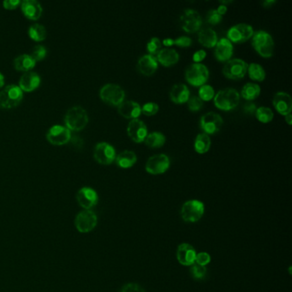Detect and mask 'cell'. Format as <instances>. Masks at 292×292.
Returning <instances> with one entry per match:
<instances>
[{
  "mask_svg": "<svg viewBox=\"0 0 292 292\" xmlns=\"http://www.w3.org/2000/svg\"><path fill=\"white\" fill-rule=\"evenodd\" d=\"M214 105L221 111H231L240 102V94L234 88H224L214 95Z\"/></svg>",
  "mask_w": 292,
  "mask_h": 292,
  "instance_id": "cell-1",
  "label": "cell"
},
{
  "mask_svg": "<svg viewBox=\"0 0 292 292\" xmlns=\"http://www.w3.org/2000/svg\"><path fill=\"white\" fill-rule=\"evenodd\" d=\"M252 45L255 51H257L261 57H271L274 51V41L272 35L263 31L254 32L252 36Z\"/></svg>",
  "mask_w": 292,
  "mask_h": 292,
  "instance_id": "cell-2",
  "label": "cell"
},
{
  "mask_svg": "<svg viewBox=\"0 0 292 292\" xmlns=\"http://www.w3.org/2000/svg\"><path fill=\"white\" fill-rule=\"evenodd\" d=\"M65 122L66 127L70 131H81L88 125V115L84 108L76 105L67 111L65 116Z\"/></svg>",
  "mask_w": 292,
  "mask_h": 292,
  "instance_id": "cell-3",
  "label": "cell"
},
{
  "mask_svg": "<svg viewBox=\"0 0 292 292\" xmlns=\"http://www.w3.org/2000/svg\"><path fill=\"white\" fill-rule=\"evenodd\" d=\"M209 78V71L202 64H192L185 71V79L195 87H202Z\"/></svg>",
  "mask_w": 292,
  "mask_h": 292,
  "instance_id": "cell-4",
  "label": "cell"
},
{
  "mask_svg": "<svg viewBox=\"0 0 292 292\" xmlns=\"http://www.w3.org/2000/svg\"><path fill=\"white\" fill-rule=\"evenodd\" d=\"M99 96L103 101L109 105L119 106L125 101V92L120 85L108 83L103 86L99 91Z\"/></svg>",
  "mask_w": 292,
  "mask_h": 292,
  "instance_id": "cell-5",
  "label": "cell"
},
{
  "mask_svg": "<svg viewBox=\"0 0 292 292\" xmlns=\"http://www.w3.org/2000/svg\"><path fill=\"white\" fill-rule=\"evenodd\" d=\"M23 92L19 86L11 84L0 91V107L12 108L17 106L23 99Z\"/></svg>",
  "mask_w": 292,
  "mask_h": 292,
  "instance_id": "cell-6",
  "label": "cell"
},
{
  "mask_svg": "<svg viewBox=\"0 0 292 292\" xmlns=\"http://www.w3.org/2000/svg\"><path fill=\"white\" fill-rule=\"evenodd\" d=\"M205 206L198 200H190L183 205L181 209L182 218L186 222H197L204 214Z\"/></svg>",
  "mask_w": 292,
  "mask_h": 292,
  "instance_id": "cell-7",
  "label": "cell"
},
{
  "mask_svg": "<svg viewBox=\"0 0 292 292\" xmlns=\"http://www.w3.org/2000/svg\"><path fill=\"white\" fill-rule=\"evenodd\" d=\"M247 63L240 59H234L225 62L223 67V74L229 79H242L247 73Z\"/></svg>",
  "mask_w": 292,
  "mask_h": 292,
  "instance_id": "cell-8",
  "label": "cell"
},
{
  "mask_svg": "<svg viewBox=\"0 0 292 292\" xmlns=\"http://www.w3.org/2000/svg\"><path fill=\"white\" fill-rule=\"evenodd\" d=\"M170 159L166 154H154L148 159L145 165L147 172L152 175H159L165 173L170 167Z\"/></svg>",
  "mask_w": 292,
  "mask_h": 292,
  "instance_id": "cell-9",
  "label": "cell"
},
{
  "mask_svg": "<svg viewBox=\"0 0 292 292\" xmlns=\"http://www.w3.org/2000/svg\"><path fill=\"white\" fill-rule=\"evenodd\" d=\"M223 123L224 121L221 116L213 111L205 113L200 120V125L203 133L207 134L208 136L218 133L223 126Z\"/></svg>",
  "mask_w": 292,
  "mask_h": 292,
  "instance_id": "cell-10",
  "label": "cell"
},
{
  "mask_svg": "<svg viewBox=\"0 0 292 292\" xmlns=\"http://www.w3.org/2000/svg\"><path fill=\"white\" fill-rule=\"evenodd\" d=\"M254 29L251 25L239 23L234 25L227 32V39L232 43H243L251 39Z\"/></svg>",
  "mask_w": 292,
  "mask_h": 292,
  "instance_id": "cell-11",
  "label": "cell"
},
{
  "mask_svg": "<svg viewBox=\"0 0 292 292\" xmlns=\"http://www.w3.org/2000/svg\"><path fill=\"white\" fill-rule=\"evenodd\" d=\"M182 28L187 33H196L199 31L202 25L201 15L192 9L185 10L181 16Z\"/></svg>",
  "mask_w": 292,
  "mask_h": 292,
  "instance_id": "cell-12",
  "label": "cell"
},
{
  "mask_svg": "<svg viewBox=\"0 0 292 292\" xmlns=\"http://www.w3.org/2000/svg\"><path fill=\"white\" fill-rule=\"evenodd\" d=\"M94 156L99 164L111 165L116 159V151L107 142H99L94 148Z\"/></svg>",
  "mask_w": 292,
  "mask_h": 292,
  "instance_id": "cell-13",
  "label": "cell"
},
{
  "mask_svg": "<svg viewBox=\"0 0 292 292\" xmlns=\"http://www.w3.org/2000/svg\"><path fill=\"white\" fill-rule=\"evenodd\" d=\"M75 224L80 232H90L97 225L96 214L91 210H84L77 216Z\"/></svg>",
  "mask_w": 292,
  "mask_h": 292,
  "instance_id": "cell-14",
  "label": "cell"
},
{
  "mask_svg": "<svg viewBox=\"0 0 292 292\" xmlns=\"http://www.w3.org/2000/svg\"><path fill=\"white\" fill-rule=\"evenodd\" d=\"M46 138L51 144H66L71 141V131L68 128L62 126V125H53L47 131Z\"/></svg>",
  "mask_w": 292,
  "mask_h": 292,
  "instance_id": "cell-15",
  "label": "cell"
},
{
  "mask_svg": "<svg viewBox=\"0 0 292 292\" xmlns=\"http://www.w3.org/2000/svg\"><path fill=\"white\" fill-rule=\"evenodd\" d=\"M128 136L136 143L144 142L148 135V127L144 122L139 119L131 120L127 127Z\"/></svg>",
  "mask_w": 292,
  "mask_h": 292,
  "instance_id": "cell-16",
  "label": "cell"
},
{
  "mask_svg": "<svg viewBox=\"0 0 292 292\" xmlns=\"http://www.w3.org/2000/svg\"><path fill=\"white\" fill-rule=\"evenodd\" d=\"M159 67V63L155 56L151 54H146L140 57L137 62V70L141 74L146 77H150L156 72Z\"/></svg>",
  "mask_w": 292,
  "mask_h": 292,
  "instance_id": "cell-17",
  "label": "cell"
},
{
  "mask_svg": "<svg viewBox=\"0 0 292 292\" xmlns=\"http://www.w3.org/2000/svg\"><path fill=\"white\" fill-rule=\"evenodd\" d=\"M77 200L81 207L86 210H90L97 204L98 195L93 189L84 187L77 192Z\"/></svg>",
  "mask_w": 292,
  "mask_h": 292,
  "instance_id": "cell-18",
  "label": "cell"
},
{
  "mask_svg": "<svg viewBox=\"0 0 292 292\" xmlns=\"http://www.w3.org/2000/svg\"><path fill=\"white\" fill-rule=\"evenodd\" d=\"M272 105L276 111L281 115L285 116L287 114L291 113L292 99L289 94L284 92H278L274 94L272 99Z\"/></svg>",
  "mask_w": 292,
  "mask_h": 292,
  "instance_id": "cell-19",
  "label": "cell"
},
{
  "mask_svg": "<svg viewBox=\"0 0 292 292\" xmlns=\"http://www.w3.org/2000/svg\"><path fill=\"white\" fill-rule=\"evenodd\" d=\"M118 111L125 119L136 120L142 114V106L133 100H125L118 106Z\"/></svg>",
  "mask_w": 292,
  "mask_h": 292,
  "instance_id": "cell-20",
  "label": "cell"
},
{
  "mask_svg": "<svg viewBox=\"0 0 292 292\" xmlns=\"http://www.w3.org/2000/svg\"><path fill=\"white\" fill-rule=\"evenodd\" d=\"M196 252L191 245L182 244L177 250V258L183 266H192L196 261Z\"/></svg>",
  "mask_w": 292,
  "mask_h": 292,
  "instance_id": "cell-21",
  "label": "cell"
},
{
  "mask_svg": "<svg viewBox=\"0 0 292 292\" xmlns=\"http://www.w3.org/2000/svg\"><path fill=\"white\" fill-rule=\"evenodd\" d=\"M215 57L220 62H227L233 55V45L226 38L218 40L215 45Z\"/></svg>",
  "mask_w": 292,
  "mask_h": 292,
  "instance_id": "cell-22",
  "label": "cell"
},
{
  "mask_svg": "<svg viewBox=\"0 0 292 292\" xmlns=\"http://www.w3.org/2000/svg\"><path fill=\"white\" fill-rule=\"evenodd\" d=\"M40 77L34 71H27L21 77L19 87L23 91L30 92L37 88L40 85Z\"/></svg>",
  "mask_w": 292,
  "mask_h": 292,
  "instance_id": "cell-23",
  "label": "cell"
},
{
  "mask_svg": "<svg viewBox=\"0 0 292 292\" xmlns=\"http://www.w3.org/2000/svg\"><path fill=\"white\" fill-rule=\"evenodd\" d=\"M21 8L23 14L31 20H37L42 14V6L36 0H24Z\"/></svg>",
  "mask_w": 292,
  "mask_h": 292,
  "instance_id": "cell-24",
  "label": "cell"
},
{
  "mask_svg": "<svg viewBox=\"0 0 292 292\" xmlns=\"http://www.w3.org/2000/svg\"><path fill=\"white\" fill-rule=\"evenodd\" d=\"M157 61L165 67L172 66L179 62V54L175 49L163 48L156 55Z\"/></svg>",
  "mask_w": 292,
  "mask_h": 292,
  "instance_id": "cell-25",
  "label": "cell"
},
{
  "mask_svg": "<svg viewBox=\"0 0 292 292\" xmlns=\"http://www.w3.org/2000/svg\"><path fill=\"white\" fill-rule=\"evenodd\" d=\"M190 90L187 86L183 83H179L173 86L170 91V98L171 101L176 104H184L190 99Z\"/></svg>",
  "mask_w": 292,
  "mask_h": 292,
  "instance_id": "cell-26",
  "label": "cell"
},
{
  "mask_svg": "<svg viewBox=\"0 0 292 292\" xmlns=\"http://www.w3.org/2000/svg\"><path fill=\"white\" fill-rule=\"evenodd\" d=\"M198 40L200 44H202L205 47L212 48L215 47L216 44L218 42V36L213 29L207 28L200 31Z\"/></svg>",
  "mask_w": 292,
  "mask_h": 292,
  "instance_id": "cell-27",
  "label": "cell"
},
{
  "mask_svg": "<svg viewBox=\"0 0 292 292\" xmlns=\"http://www.w3.org/2000/svg\"><path fill=\"white\" fill-rule=\"evenodd\" d=\"M115 160H116V165L120 167L127 169V168L132 167L136 164L137 161V156L133 151L125 150L116 155Z\"/></svg>",
  "mask_w": 292,
  "mask_h": 292,
  "instance_id": "cell-28",
  "label": "cell"
},
{
  "mask_svg": "<svg viewBox=\"0 0 292 292\" xmlns=\"http://www.w3.org/2000/svg\"><path fill=\"white\" fill-rule=\"evenodd\" d=\"M36 61L31 57V55L29 54H22L18 57H16L14 60L15 68L18 71H29L31 69L34 68Z\"/></svg>",
  "mask_w": 292,
  "mask_h": 292,
  "instance_id": "cell-29",
  "label": "cell"
},
{
  "mask_svg": "<svg viewBox=\"0 0 292 292\" xmlns=\"http://www.w3.org/2000/svg\"><path fill=\"white\" fill-rule=\"evenodd\" d=\"M194 147H195L196 153H200V154L207 153L211 148V138L207 134H199L195 140Z\"/></svg>",
  "mask_w": 292,
  "mask_h": 292,
  "instance_id": "cell-30",
  "label": "cell"
},
{
  "mask_svg": "<svg viewBox=\"0 0 292 292\" xmlns=\"http://www.w3.org/2000/svg\"><path fill=\"white\" fill-rule=\"evenodd\" d=\"M260 94H261V87L256 83H246L242 88L241 96L248 101H251L258 98Z\"/></svg>",
  "mask_w": 292,
  "mask_h": 292,
  "instance_id": "cell-31",
  "label": "cell"
},
{
  "mask_svg": "<svg viewBox=\"0 0 292 292\" xmlns=\"http://www.w3.org/2000/svg\"><path fill=\"white\" fill-rule=\"evenodd\" d=\"M144 142L145 144L151 148H161L165 143V136L161 132L154 131L148 134Z\"/></svg>",
  "mask_w": 292,
  "mask_h": 292,
  "instance_id": "cell-32",
  "label": "cell"
},
{
  "mask_svg": "<svg viewBox=\"0 0 292 292\" xmlns=\"http://www.w3.org/2000/svg\"><path fill=\"white\" fill-rule=\"evenodd\" d=\"M247 72L253 81L262 82L266 78V72L264 71L263 67L258 64L252 63L248 65Z\"/></svg>",
  "mask_w": 292,
  "mask_h": 292,
  "instance_id": "cell-33",
  "label": "cell"
},
{
  "mask_svg": "<svg viewBox=\"0 0 292 292\" xmlns=\"http://www.w3.org/2000/svg\"><path fill=\"white\" fill-rule=\"evenodd\" d=\"M29 35L33 40H37V41L45 40L46 37V29L41 24L35 23L30 26L29 29Z\"/></svg>",
  "mask_w": 292,
  "mask_h": 292,
  "instance_id": "cell-34",
  "label": "cell"
},
{
  "mask_svg": "<svg viewBox=\"0 0 292 292\" xmlns=\"http://www.w3.org/2000/svg\"><path fill=\"white\" fill-rule=\"evenodd\" d=\"M255 115L256 119L263 124H267L273 120V111H272L271 108L267 107V106H261V107L257 108Z\"/></svg>",
  "mask_w": 292,
  "mask_h": 292,
  "instance_id": "cell-35",
  "label": "cell"
},
{
  "mask_svg": "<svg viewBox=\"0 0 292 292\" xmlns=\"http://www.w3.org/2000/svg\"><path fill=\"white\" fill-rule=\"evenodd\" d=\"M198 94L200 99H202V101H209L214 98L215 92L212 86L204 84L199 89Z\"/></svg>",
  "mask_w": 292,
  "mask_h": 292,
  "instance_id": "cell-36",
  "label": "cell"
},
{
  "mask_svg": "<svg viewBox=\"0 0 292 292\" xmlns=\"http://www.w3.org/2000/svg\"><path fill=\"white\" fill-rule=\"evenodd\" d=\"M162 49L161 40H159V38L153 37L148 41L147 44V50L151 55H153L156 57L157 54L159 53V51Z\"/></svg>",
  "mask_w": 292,
  "mask_h": 292,
  "instance_id": "cell-37",
  "label": "cell"
},
{
  "mask_svg": "<svg viewBox=\"0 0 292 292\" xmlns=\"http://www.w3.org/2000/svg\"><path fill=\"white\" fill-rule=\"evenodd\" d=\"M159 106L157 103L148 102L142 106V113L146 116H152L159 111Z\"/></svg>",
  "mask_w": 292,
  "mask_h": 292,
  "instance_id": "cell-38",
  "label": "cell"
},
{
  "mask_svg": "<svg viewBox=\"0 0 292 292\" xmlns=\"http://www.w3.org/2000/svg\"><path fill=\"white\" fill-rule=\"evenodd\" d=\"M191 274L196 279H202L207 274V268L204 266H201L199 264L194 263L191 266Z\"/></svg>",
  "mask_w": 292,
  "mask_h": 292,
  "instance_id": "cell-39",
  "label": "cell"
},
{
  "mask_svg": "<svg viewBox=\"0 0 292 292\" xmlns=\"http://www.w3.org/2000/svg\"><path fill=\"white\" fill-rule=\"evenodd\" d=\"M188 107L191 111H199L203 107V101L199 96H191L187 101Z\"/></svg>",
  "mask_w": 292,
  "mask_h": 292,
  "instance_id": "cell-40",
  "label": "cell"
},
{
  "mask_svg": "<svg viewBox=\"0 0 292 292\" xmlns=\"http://www.w3.org/2000/svg\"><path fill=\"white\" fill-rule=\"evenodd\" d=\"M45 55H46V49L44 45H35L34 49L32 50L31 57L35 61L43 60L45 57Z\"/></svg>",
  "mask_w": 292,
  "mask_h": 292,
  "instance_id": "cell-41",
  "label": "cell"
},
{
  "mask_svg": "<svg viewBox=\"0 0 292 292\" xmlns=\"http://www.w3.org/2000/svg\"><path fill=\"white\" fill-rule=\"evenodd\" d=\"M207 23L212 24V25H216L218 24L222 21V16L218 14L217 10L215 9H212L210 10L209 12H207Z\"/></svg>",
  "mask_w": 292,
  "mask_h": 292,
  "instance_id": "cell-42",
  "label": "cell"
},
{
  "mask_svg": "<svg viewBox=\"0 0 292 292\" xmlns=\"http://www.w3.org/2000/svg\"><path fill=\"white\" fill-rule=\"evenodd\" d=\"M210 261H211V256L207 253L201 252L199 253V254H196L195 263L206 267L207 264L210 263Z\"/></svg>",
  "mask_w": 292,
  "mask_h": 292,
  "instance_id": "cell-43",
  "label": "cell"
},
{
  "mask_svg": "<svg viewBox=\"0 0 292 292\" xmlns=\"http://www.w3.org/2000/svg\"><path fill=\"white\" fill-rule=\"evenodd\" d=\"M174 45L180 47H189L192 45V40L188 36H180L177 38L176 40H173V45Z\"/></svg>",
  "mask_w": 292,
  "mask_h": 292,
  "instance_id": "cell-44",
  "label": "cell"
},
{
  "mask_svg": "<svg viewBox=\"0 0 292 292\" xmlns=\"http://www.w3.org/2000/svg\"><path fill=\"white\" fill-rule=\"evenodd\" d=\"M121 292H145V290L137 284H127L123 287Z\"/></svg>",
  "mask_w": 292,
  "mask_h": 292,
  "instance_id": "cell-45",
  "label": "cell"
},
{
  "mask_svg": "<svg viewBox=\"0 0 292 292\" xmlns=\"http://www.w3.org/2000/svg\"><path fill=\"white\" fill-rule=\"evenodd\" d=\"M206 56H207V52L204 50H199L194 53L192 59L195 64H201L202 60H205Z\"/></svg>",
  "mask_w": 292,
  "mask_h": 292,
  "instance_id": "cell-46",
  "label": "cell"
},
{
  "mask_svg": "<svg viewBox=\"0 0 292 292\" xmlns=\"http://www.w3.org/2000/svg\"><path fill=\"white\" fill-rule=\"evenodd\" d=\"M256 105L251 101H248L244 105V111L246 114H255L256 111Z\"/></svg>",
  "mask_w": 292,
  "mask_h": 292,
  "instance_id": "cell-47",
  "label": "cell"
},
{
  "mask_svg": "<svg viewBox=\"0 0 292 292\" xmlns=\"http://www.w3.org/2000/svg\"><path fill=\"white\" fill-rule=\"evenodd\" d=\"M20 4V0H5L3 5L5 8L8 9V10H13V9L17 8Z\"/></svg>",
  "mask_w": 292,
  "mask_h": 292,
  "instance_id": "cell-48",
  "label": "cell"
},
{
  "mask_svg": "<svg viewBox=\"0 0 292 292\" xmlns=\"http://www.w3.org/2000/svg\"><path fill=\"white\" fill-rule=\"evenodd\" d=\"M217 12H218V14L223 17L227 12V6H224V5H220L217 9Z\"/></svg>",
  "mask_w": 292,
  "mask_h": 292,
  "instance_id": "cell-49",
  "label": "cell"
},
{
  "mask_svg": "<svg viewBox=\"0 0 292 292\" xmlns=\"http://www.w3.org/2000/svg\"><path fill=\"white\" fill-rule=\"evenodd\" d=\"M275 3V0H266V1L262 2V6H263L264 7L268 8V7H272V5H274Z\"/></svg>",
  "mask_w": 292,
  "mask_h": 292,
  "instance_id": "cell-50",
  "label": "cell"
},
{
  "mask_svg": "<svg viewBox=\"0 0 292 292\" xmlns=\"http://www.w3.org/2000/svg\"><path fill=\"white\" fill-rule=\"evenodd\" d=\"M75 138L73 139V144L76 145V146H82L83 144V140L80 138L79 136H74Z\"/></svg>",
  "mask_w": 292,
  "mask_h": 292,
  "instance_id": "cell-51",
  "label": "cell"
},
{
  "mask_svg": "<svg viewBox=\"0 0 292 292\" xmlns=\"http://www.w3.org/2000/svg\"><path fill=\"white\" fill-rule=\"evenodd\" d=\"M284 119H285V122L289 125H291L292 124V115L291 113L287 114L284 116Z\"/></svg>",
  "mask_w": 292,
  "mask_h": 292,
  "instance_id": "cell-52",
  "label": "cell"
},
{
  "mask_svg": "<svg viewBox=\"0 0 292 292\" xmlns=\"http://www.w3.org/2000/svg\"><path fill=\"white\" fill-rule=\"evenodd\" d=\"M5 83V77H4L3 74L0 72V88L4 85Z\"/></svg>",
  "mask_w": 292,
  "mask_h": 292,
  "instance_id": "cell-53",
  "label": "cell"
}]
</instances>
